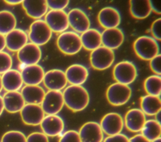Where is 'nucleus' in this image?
Wrapping results in <instances>:
<instances>
[{
	"instance_id": "nucleus-42",
	"label": "nucleus",
	"mask_w": 161,
	"mask_h": 142,
	"mask_svg": "<svg viewBox=\"0 0 161 142\" xmlns=\"http://www.w3.org/2000/svg\"><path fill=\"white\" fill-rule=\"evenodd\" d=\"M151 10L153 11L157 14H160V6L159 3H157L156 1H149Z\"/></svg>"
},
{
	"instance_id": "nucleus-12",
	"label": "nucleus",
	"mask_w": 161,
	"mask_h": 142,
	"mask_svg": "<svg viewBox=\"0 0 161 142\" xmlns=\"http://www.w3.org/2000/svg\"><path fill=\"white\" fill-rule=\"evenodd\" d=\"M17 57L19 61L26 66L37 64L42 58V51L38 46L29 43L18 51Z\"/></svg>"
},
{
	"instance_id": "nucleus-20",
	"label": "nucleus",
	"mask_w": 161,
	"mask_h": 142,
	"mask_svg": "<svg viewBox=\"0 0 161 142\" xmlns=\"http://www.w3.org/2000/svg\"><path fill=\"white\" fill-rule=\"evenodd\" d=\"M124 38V34L120 29H106L101 33V43L103 46L113 50L118 48L123 44Z\"/></svg>"
},
{
	"instance_id": "nucleus-32",
	"label": "nucleus",
	"mask_w": 161,
	"mask_h": 142,
	"mask_svg": "<svg viewBox=\"0 0 161 142\" xmlns=\"http://www.w3.org/2000/svg\"><path fill=\"white\" fill-rule=\"evenodd\" d=\"M145 91L148 95L160 96L161 93V77L158 75L148 76L143 83Z\"/></svg>"
},
{
	"instance_id": "nucleus-46",
	"label": "nucleus",
	"mask_w": 161,
	"mask_h": 142,
	"mask_svg": "<svg viewBox=\"0 0 161 142\" xmlns=\"http://www.w3.org/2000/svg\"><path fill=\"white\" fill-rule=\"evenodd\" d=\"M3 89V85H2V80H1V76H0V92Z\"/></svg>"
},
{
	"instance_id": "nucleus-37",
	"label": "nucleus",
	"mask_w": 161,
	"mask_h": 142,
	"mask_svg": "<svg viewBox=\"0 0 161 142\" xmlns=\"http://www.w3.org/2000/svg\"><path fill=\"white\" fill-rule=\"evenodd\" d=\"M26 142H49V140L43 133L33 132L26 137Z\"/></svg>"
},
{
	"instance_id": "nucleus-14",
	"label": "nucleus",
	"mask_w": 161,
	"mask_h": 142,
	"mask_svg": "<svg viewBox=\"0 0 161 142\" xmlns=\"http://www.w3.org/2000/svg\"><path fill=\"white\" fill-rule=\"evenodd\" d=\"M81 142H103V132L100 124L94 121L84 123L79 129Z\"/></svg>"
},
{
	"instance_id": "nucleus-23",
	"label": "nucleus",
	"mask_w": 161,
	"mask_h": 142,
	"mask_svg": "<svg viewBox=\"0 0 161 142\" xmlns=\"http://www.w3.org/2000/svg\"><path fill=\"white\" fill-rule=\"evenodd\" d=\"M21 4L26 14L33 19H40L47 13L48 6L45 0H25Z\"/></svg>"
},
{
	"instance_id": "nucleus-17",
	"label": "nucleus",
	"mask_w": 161,
	"mask_h": 142,
	"mask_svg": "<svg viewBox=\"0 0 161 142\" xmlns=\"http://www.w3.org/2000/svg\"><path fill=\"white\" fill-rule=\"evenodd\" d=\"M97 20L99 24L105 29L115 28L121 22V16L116 8L105 7L99 12Z\"/></svg>"
},
{
	"instance_id": "nucleus-9",
	"label": "nucleus",
	"mask_w": 161,
	"mask_h": 142,
	"mask_svg": "<svg viewBox=\"0 0 161 142\" xmlns=\"http://www.w3.org/2000/svg\"><path fill=\"white\" fill-rule=\"evenodd\" d=\"M52 32L62 33L69 26L67 14L64 10H50L45 16L44 21Z\"/></svg>"
},
{
	"instance_id": "nucleus-19",
	"label": "nucleus",
	"mask_w": 161,
	"mask_h": 142,
	"mask_svg": "<svg viewBox=\"0 0 161 142\" xmlns=\"http://www.w3.org/2000/svg\"><path fill=\"white\" fill-rule=\"evenodd\" d=\"M28 35L21 29L15 28L5 36L6 47L12 52H18L28 42Z\"/></svg>"
},
{
	"instance_id": "nucleus-10",
	"label": "nucleus",
	"mask_w": 161,
	"mask_h": 142,
	"mask_svg": "<svg viewBox=\"0 0 161 142\" xmlns=\"http://www.w3.org/2000/svg\"><path fill=\"white\" fill-rule=\"evenodd\" d=\"M124 125L121 116L117 113H109L105 114L100 123L103 133L108 136H113L121 133Z\"/></svg>"
},
{
	"instance_id": "nucleus-38",
	"label": "nucleus",
	"mask_w": 161,
	"mask_h": 142,
	"mask_svg": "<svg viewBox=\"0 0 161 142\" xmlns=\"http://www.w3.org/2000/svg\"><path fill=\"white\" fill-rule=\"evenodd\" d=\"M160 63H161V55L160 54H157L150 61V68L151 70L155 74V75L160 76Z\"/></svg>"
},
{
	"instance_id": "nucleus-24",
	"label": "nucleus",
	"mask_w": 161,
	"mask_h": 142,
	"mask_svg": "<svg viewBox=\"0 0 161 142\" xmlns=\"http://www.w3.org/2000/svg\"><path fill=\"white\" fill-rule=\"evenodd\" d=\"M4 108L9 113L20 112L25 105L24 99L19 91H10L6 93L3 97Z\"/></svg>"
},
{
	"instance_id": "nucleus-2",
	"label": "nucleus",
	"mask_w": 161,
	"mask_h": 142,
	"mask_svg": "<svg viewBox=\"0 0 161 142\" xmlns=\"http://www.w3.org/2000/svg\"><path fill=\"white\" fill-rule=\"evenodd\" d=\"M133 50L140 59L150 61L159 53L158 44L153 38L142 36L138 38L133 43Z\"/></svg>"
},
{
	"instance_id": "nucleus-40",
	"label": "nucleus",
	"mask_w": 161,
	"mask_h": 142,
	"mask_svg": "<svg viewBox=\"0 0 161 142\" xmlns=\"http://www.w3.org/2000/svg\"><path fill=\"white\" fill-rule=\"evenodd\" d=\"M103 142H129V139L126 135L119 133L113 136H108Z\"/></svg>"
},
{
	"instance_id": "nucleus-36",
	"label": "nucleus",
	"mask_w": 161,
	"mask_h": 142,
	"mask_svg": "<svg viewBox=\"0 0 161 142\" xmlns=\"http://www.w3.org/2000/svg\"><path fill=\"white\" fill-rule=\"evenodd\" d=\"M69 3V0H48L47 4L51 10H63Z\"/></svg>"
},
{
	"instance_id": "nucleus-47",
	"label": "nucleus",
	"mask_w": 161,
	"mask_h": 142,
	"mask_svg": "<svg viewBox=\"0 0 161 142\" xmlns=\"http://www.w3.org/2000/svg\"><path fill=\"white\" fill-rule=\"evenodd\" d=\"M151 142H161V138H157V139H155V140H153Z\"/></svg>"
},
{
	"instance_id": "nucleus-21",
	"label": "nucleus",
	"mask_w": 161,
	"mask_h": 142,
	"mask_svg": "<svg viewBox=\"0 0 161 142\" xmlns=\"http://www.w3.org/2000/svg\"><path fill=\"white\" fill-rule=\"evenodd\" d=\"M45 73L38 64L26 66L21 72L23 82L26 85H38L43 81Z\"/></svg>"
},
{
	"instance_id": "nucleus-34",
	"label": "nucleus",
	"mask_w": 161,
	"mask_h": 142,
	"mask_svg": "<svg viewBox=\"0 0 161 142\" xmlns=\"http://www.w3.org/2000/svg\"><path fill=\"white\" fill-rule=\"evenodd\" d=\"M13 60L11 56L6 52H0V74H4L12 67Z\"/></svg>"
},
{
	"instance_id": "nucleus-35",
	"label": "nucleus",
	"mask_w": 161,
	"mask_h": 142,
	"mask_svg": "<svg viewBox=\"0 0 161 142\" xmlns=\"http://www.w3.org/2000/svg\"><path fill=\"white\" fill-rule=\"evenodd\" d=\"M58 142H81L79 132L75 130H69L65 132Z\"/></svg>"
},
{
	"instance_id": "nucleus-5",
	"label": "nucleus",
	"mask_w": 161,
	"mask_h": 142,
	"mask_svg": "<svg viewBox=\"0 0 161 142\" xmlns=\"http://www.w3.org/2000/svg\"><path fill=\"white\" fill-rule=\"evenodd\" d=\"M114 57L113 50L101 46L91 51L90 54L91 65L97 70L106 69L113 64Z\"/></svg>"
},
{
	"instance_id": "nucleus-44",
	"label": "nucleus",
	"mask_w": 161,
	"mask_h": 142,
	"mask_svg": "<svg viewBox=\"0 0 161 142\" xmlns=\"http://www.w3.org/2000/svg\"><path fill=\"white\" fill-rule=\"evenodd\" d=\"M4 2L6 3V4H9V5H16V4L22 3L23 1H21V0H5Z\"/></svg>"
},
{
	"instance_id": "nucleus-4",
	"label": "nucleus",
	"mask_w": 161,
	"mask_h": 142,
	"mask_svg": "<svg viewBox=\"0 0 161 142\" xmlns=\"http://www.w3.org/2000/svg\"><path fill=\"white\" fill-rule=\"evenodd\" d=\"M131 96V89L128 85L114 83L107 89L106 96L109 104L119 106L126 104Z\"/></svg>"
},
{
	"instance_id": "nucleus-27",
	"label": "nucleus",
	"mask_w": 161,
	"mask_h": 142,
	"mask_svg": "<svg viewBox=\"0 0 161 142\" xmlns=\"http://www.w3.org/2000/svg\"><path fill=\"white\" fill-rule=\"evenodd\" d=\"M82 46L87 51H93L100 47L101 43V33L97 29L89 28L80 36Z\"/></svg>"
},
{
	"instance_id": "nucleus-8",
	"label": "nucleus",
	"mask_w": 161,
	"mask_h": 142,
	"mask_svg": "<svg viewBox=\"0 0 161 142\" xmlns=\"http://www.w3.org/2000/svg\"><path fill=\"white\" fill-rule=\"evenodd\" d=\"M64 105L62 92L60 91H48L44 96L41 107L45 114L54 115L58 113Z\"/></svg>"
},
{
	"instance_id": "nucleus-31",
	"label": "nucleus",
	"mask_w": 161,
	"mask_h": 142,
	"mask_svg": "<svg viewBox=\"0 0 161 142\" xmlns=\"http://www.w3.org/2000/svg\"><path fill=\"white\" fill-rule=\"evenodd\" d=\"M16 18L11 12L3 10L0 11V34L6 35L15 29Z\"/></svg>"
},
{
	"instance_id": "nucleus-7",
	"label": "nucleus",
	"mask_w": 161,
	"mask_h": 142,
	"mask_svg": "<svg viewBox=\"0 0 161 142\" xmlns=\"http://www.w3.org/2000/svg\"><path fill=\"white\" fill-rule=\"evenodd\" d=\"M113 76L116 83L128 85L132 83L136 78V66L130 61H121L114 66Z\"/></svg>"
},
{
	"instance_id": "nucleus-39",
	"label": "nucleus",
	"mask_w": 161,
	"mask_h": 142,
	"mask_svg": "<svg viewBox=\"0 0 161 142\" xmlns=\"http://www.w3.org/2000/svg\"><path fill=\"white\" fill-rule=\"evenodd\" d=\"M160 29H161V18H158L157 19L155 20L152 26H151V33L152 34L153 38L155 40L160 41L161 39V33H160Z\"/></svg>"
},
{
	"instance_id": "nucleus-13",
	"label": "nucleus",
	"mask_w": 161,
	"mask_h": 142,
	"mask_svg": "<svg viewBox=\"0 0 161 142\" xmlns=\"http://www.w3.org/2000/svg\"><path fill=\"white\" fill-rule=\"evenodd\" d=\"M43 82L50 91H61L67 84L65 73L58 69H52L45 73Z\"/></svg>"
},
{
	"instance_id": "nucleus-29",
	"label": "nucleus",
	"mask_w": 161,
	"mask_h": 142,
	"mask_svg": "<svg viewBox=\"0 0 161 142\" xmlns=\"http://www.w3.org/2000/svg\"><path fill=\"white\" fill-rule=\"evenodd\" d=\"M129 3L130 14L136 19H145L152 12L148 0H131Z\"/></svg>"
},
{
	"instance_id": "nucleus-41",
	"label": "nucleus",
	"mask_w": 161,
	"mask_h": 142,
	"mask_svg": "<svg viewBox=\"0 0 161 142\" xmlns=\"http://www.w3.org/2000/svg\"><path fill=\"white\" fill-rule=\"evenodd\" d=\"M129 142H150L146 139L142 134H138L129 139Z\"/></svg>"
},
{
	"instance_id": "nucleus-22",
	"label": "nucleus",
	"mask_w": 161,
	"mask_h": 142,
	"mask_svg": "<svg viewBox=\"0 0 161 142\" xmlns=\"http://www.w3.org/2000/svg\"><path fill=\"white\" fill-rule=\"evenodd\" d=\"M65 74L67 82L71 85L81 86L86 81L89 72L83 65L74 64L67 68Z\"/></svg>"
},
{
	"instance_id": "nucleus-28",
	"label": "nucleus",
	"mask_w": 161,
	"mask_h": 142,
	"mask_svg": "<svg viewBox=\"0 0 161 142\" xmlns=\"http://www.w3.org/2000/svg\"><path fill=\"white\" fill-rule=\"evenodd\" d=\"M141 110L148 116H154L161 110V100L160 96L146 95L141 98Z\"/></svg>"
},
{
	"instance_id": "nucleus-3",
	"label": "nucleus",
	"mask_w": 161,
	"mask_h": 142,
	"mask_svg": "<svg viewBox=\"0 0 161 142\" xmlns=\"http://www.w3.org/2000/svg\"><path fill=\"white\" fill-rule=\"evenodd\" d=\"M57 46L62 53L67 55L77 54L82 47L80 36L74 31L60 33L57 39Z\"/></svg>"
},
{
	"instance_id": "nucleus-15",
	"label": "nucleus",
	"mask_w": 161,
	"mask_h": 142,
	"mask_svg": "<svg viewBox=\"0 0 161 142\" xmlns=\"http://www.w3.org/2000/svg\"><path fill=\"white\" fill-rule=\"evenodd\" d=\"M69 26L75 33H83L90 28V21L87 14L79 8H74L67 14Z\"/></svg>"
},
{
	"instance_id": "nucleus-33",
	"label": "nucleus",
	"mask_w": 161,
	"mask_h": 142,
	"mask_svg": "<svg viewBox=\"0 0 161 142\" xmlns=\"http://www.w3.org/2000/svg\"><path fill=\"white\" fill-rule=\"evenodd\" d=\"M1 142H26V137L19 131H9L3 135Z\"/></svg>"
},
{
	"instance_id": "nucleus-25",
	"label": "nucleus",
	"mask_w": 161,
	"mask_h": 142,
	"mask_svg": "<svg viewBox=\"0 0 161 142\" xmlns=\"http://www.w3.org/2000/svg\"><path fill=\"white\" fill-rule=\"evenodd\" d=\"M3 88L7 91H18L23 85V79L21 73L16 69H9L1 76Z\"/></svg>"
},
{
	"instance_id": "nucleus-43",
	"label": "nucleus",
	"mask_w": 161,
	"mask_h": 142,
	"mask_svg": "<svg viewBox=\"0 0 161 142\" xmlns=\"http://www.w3.org/2000/svg\"><path fill=\"white\" fill-rule=\"evenodd\" d=\"M6 47V41H5V36L0 34V52Z\"/></svg>"
},
{
	"instance_id": "nucleus-16",
	"label": "nucleus",
	"mask_w": 161,
	"mask_h": 142,
	"mask_svg": "<svg viewBox=\"0 0 161 142\" xmlns=\"http://www.w3.org/2000/svg\"><path fill=\"white\" fill-rule=\"evenodd\" d=\"M40 127L47 136L53 137L60 134L64 129V122L62 118L57 114L47 115L40 123Z\"/></svg>"
},
{
	"instance_id": "nucleus-1",
	"label": "nucleus",
	"mask_w": 161,
	"mask_h": 142,
	"mask_svg": "<svg viewBox=\"0 0 161 142\" xmlns=\"http://www.w3.org/2000/svg\"><path fill=\"white\" fill-rule=\"evenodd\" d=\"M64 104L74 112L84 109L89 103V94L87 89L79 85H70L63 93Z\"/></svg>"
},
{
	"instance_id": "nucleus-11",
	"label": "nucleus",
	"mask_w": 161,
	"mask_h": 142,
	"mask_svg": "<svg viewBox=\"0 0 161 142\" xmlns=\"http://www.w3.org/2000/svg\"><path fill=\"white\" fill-rule=\"evenodd\" d=\"M45 113L40 104H26L20 111L23 122L27 125L37 126L40 124L45 117Z\"/></svg>"
},
{
	"instance_id": "nucleus-30",
	"label": "nucleus",
	"mask_w": 161,
	"mask_h": 142,
	"mask_svg": "<svg viewBox=\"0 0 161 142\" xmlns=\"http://www.w3.org/2000/svg\"><path fill=\"white\" fill-rule=\"evenodd\" d=\"M141 133L149 141H152L158 138L161 134V124L155 119H148L145 121Z\"/></svg>"
},
{
	"instance_id": "nucleus-18",
	"label": "nucleus",
	"mask_w": 161,
	"mask_h": 142,
	"mask_svg": "<svg viewBox=\"0 0 161 142\" xmlns=\"http://www.w3.org/2000/svg\"><path fill=\"white\" fill-rule=\"evenodd\" d=\"M145 114L140 109H130L125 117V125L128 130L137 133L141 131L145 121Z\"/></svg>"
},
{
	"instance_id": "nucleus-26",
	"label": "nucleus",
	"mask_w": 161,
	"mask_h": 142,
	"mask_svg": "<svg viewBox=\"0 0 161 142\" xmlns=\"http://www.w3.org/2000/svg\"><path fill=\"white\" fill-rule=\"evenodd\" d=\"M21 94L27 104L40 105L43 100L45 91L38 85H26L22 88Z\"/></svg>"
},
{
	"instance_id": "nucleus-6",
	"label": "nucleus",
	"mask_w": 161,
	"mask_h": 142,
	"mask_svg": "<svg viewBox=\"0 0 161 142\" xmlns=\"http://www.w3.org/2000/svg\"><path fill=\"white\" fill-rule=\"evenodd\" d=\"M52 35V32L47 23L43 20L38 19L30 25L28 38L31 43L39 46L47 43Z\"/></svg>"
},
{
	"instance_id": "nucleus-45",
	"label": "nucleus",
	"mask_w": 161,
	"mask_h": 142,
	"mask_svg": "<svg viewBox=\"0 0 161 142\" xmlns=\"http://www.w3.org/2000/svg\"><path fill=\"white\" fill-rule=\"evenodd\" d=\"M4 109V103H3V97L1 96H0V116L3 113Z\"/></svg>"
}]
</instances>
